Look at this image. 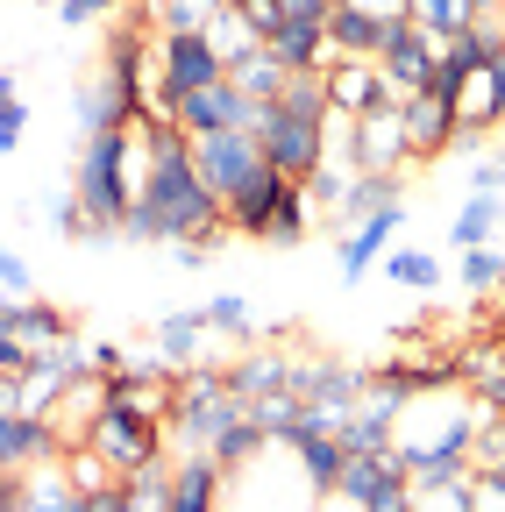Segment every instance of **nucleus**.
<instances>
[{
  "instance_id": "a211bd4d",
  "label": "nucleus",
  "mask_w": 505,
  "mask_h": 512,
  "mask_svg": "<svg viewBox=\"0 0 505 512\" xmlns=\"http://www.w3.org/2000/svg\"><path fill=\"white\" fill-rule=\"evenodd\" d=\"M385 484H406V463H399V448L392 456H342V477H335V498L349 505H370Z\"/></svg>"
},
{
  "instance_id": "58836bf2",
  "label": "nucleus",
  "mask_w": 505,
  "mask_h": 512,
  "mask_svg": "<svg viewBox=\"0 0 505 512\" xmlns=\"http://www.w3.org/2000/svg\"><path fill=\"white\" fill-rule=\"evenodd\" d=\"M470 470H491V477H505V413H484V420H477V441H470Z\"/></svg>"
},
{
  "instance_id": "39448f33",
  "label": "nucleus",
  "mask_w": 505,
  "mask_h": 512,
  "mask_svg": "<svg viewBox=\"0 0 505 512\" xmlns=\"http://www.w3.org/2000/svg\"><path fill=\"white\" fill-rule=\"evenodd\" d=\"M193 171L207 178V192L228 214L257 178H271V157H264V143L249 136V128H221V136H193Z\"/></svg>"
},
{
  "instance_id": "2eb2a0df",
  "label": "nucleus",
  "mask_w": 505,
  "mask_h": 512,
  "mask_svg": "<svg viewBox=\"0 0 505 512\" xmlns=\"http://www.w3.org/2000/svg\"><path fill=\"white\" fill-rule=\"evenodd\" d=\"M221 491H228V470L207 456V448L171 463V512H221Z\"/></svg>"
},
{
  "instance_id": "603ef678",
  "label": "nucleus",
  "mask_w": 505,
  "mask_h": 512,
  "mask_svg": "<svg viewBox=\"0 0 505 512\" xmlns=\"http://www.w3.org/2000/svg\"><path fill=\"white\" fill-rule=\"evenodd\" d=\"M470 178H477V192H498V185H505V157H477Z\"/></svg>"
},
{
  "instance_id": "f3484780",
  "label": "nucleus",
  "mask_w": 505,
  "mask_h": 512,
  "mask_svg": "<svg viewBox=\"0 0 505 512\" xmlns=\"http://www.w3.org/2000/svg\"><path fill=\"white\" fill-rule=\"evenodd\" d=\"M271 50H278L285 72H335V64H342L321 22H285V29L271 36Z\"/></svg>"
},
{
  "instance_id": "09e8293b",
  "label": "nucleus",
  "mask_w": 505,
  "mask_h": 512,
  "mask_svg": "<svg viewBox=\"0 0 505 512\" xmlns=\"http://www.w3.org/2000/svg\"><path fill=\"white\" fill-rule=\"evenodd\" d=\"M363 512H413V477H406V484H385V491H377Z\"/></svg>"
},
{
  "instance_id": "2f4dec72",
  "label": "nucleus",
  "mask_w": 505,
  "mask_h": 512,
  "mask_svg": "<svg viewBox=\"0 0 505 512\" xmlns=\"http://www.w3.org/2000/svg\"><path fill=\"white\" fill-rule=\"evenodd\" d=\"M449 57L463 64V72H484V64H498V57H505V22H470V29L449 43Z\"/></svg>"
},
{
  "instance_id": "4c0bfd02",
  "label": "nucleus",
  "mask_w": 505,
  "mask_h": 512,
  "mask_svg": "<svg viewBox=\"0 0 505 512\" xmlns=\"http://www.w3.org/2000/svg\"><path fill=\"white\" fill-rule=\"evenodd\" d=\"M456 271H463L470 292H498V285H505V249L477 242V249H463V264H456Z\"/></svg>"
},
{
  "instance_id": "423d86ee",
  "label": "nucleus",
  "mask_w": 505,
  "mask_h": 512,
  "mask_svg": "<svg viewBox=\"0 0 505 512\" xmlns=\"http://www.w3.org/2000/svg\"><path fill=\"white\" fill-rule=\"evenodd\" d=\"M86 448H93V456H100L114 477H129V470H143V463H157V456H164V420L129 413V406H100V420H93Z\"/></svg>"
},
{
  "instance_id": "72a5a7b5",
  "label": "nucleus",
  "mask_w": 505,
  "mask_h": 512,
  "mask_svg": "<svg viewBox=\"0 0 505 512\" xmlns=\"http://www.w3.org/2000/svg\"><path fill=\"white\" fill-rule=\"evenodd\" d=\"M299 185H306V207H328V214H335V207L349 200L356 171H349V164H335V157H321V164H313V171H306Z\"/></svg>"
},
{
  "instance_id": "b1692460",
  "label": "nucleus",
  "mask_w": 505,
  "mask_h": 512,
  "mask_svg": "<svg viewBox=\"0 0 505 512\" xmlns=\"http://www.w3.org/2000/svg\"><path fill=\"white\" fill-rule=\"evenodd\" d=\"M406 22H413V29H427L441 50H449V43H456V36L477 22V8H470V0H413V8H406Z\"/></svg>"
},
{
  "instance_id": "ddd939ff",
  "label": "nucleus",
  "mask_w": 505,
  "mask_h": 512,
  "mask_svg": "<svg viewBox=\"0 0 505 512\" xmlns=\"http://www.w3.org/2000/svg\"><path fill=\"white\" fill-rule=\"evenodd\" d=\"M399 121H406V164H434L441 150H456V107H441V100H427V93H413V100H399Z\"/></svg>"
},
{
  "instance_id": "dca6fc26",
  "label": "nucleus",
  "mask_w": 505,
  "mask_h": 512,
  "mask_svg": "<svg viewBox=\"0 0 505 512\" xmlns=\"http://www.w3.org/2000/svg\"><path fill=\"white\" fill-rule=\"evenodd\" d=\"M399 413L406 406H392V399H370L363 392V406L335 427L342 434V448H349V456H392V448H399Z\"/></svg>"
},
{
  "instance_id": "c9c22d12",
  "label": "nucleus",
  "mask_w": 505,
  "mask_h": 512,
  "mask_svg": "<svg viewBox=\"0 0 505 512\" xmlns=\"http://www.w3.org/2000/svg\"><path fill=\"white\" fill-rule=\"evenodd\" d=\"M299 392H271V399H249V420H257L264 427V441H285L292 427H299Z\"/></svg>"
},
{
  "instance_id": "f257e3e1",
  "label": "nucleus",
  "mask_w": 505,
  "mask_h": 512,
  "mask_svg": "<svg viewBox=\"0 0 505 512\" xmlns=\"http://www.w3.org/2000/svg\"><path fill=\"white\" fill-rule=\"evenodd\" d=\"M143 143H150V178L129 207V228L136 242H178V249H214L228 235V214L221 200L207 192V178L193 171V136L164 114H136Z\"/></svg>"
},
{
  "instance_id": "0eeeda50",
  "label": "nucleus",
  "mask_w": 505,
  "mask_h": 512,
  "mask_svg": "<svg viewBox=\"0 0 505 512\" xmlns=\"http://www.w3.org/2000/svg\"><path fill=\"white\" fill-rule=\"evenodd\" d=\"M363 384H370V370L335 363V356H299V363H292V392H299V406L328 413V420H349V413L363 406Z\"/></svg>"
},
{
  "instance_id": "79ce46f5",
  "label": "nucleus",
  "mask_w": 505,
  "mask_h": 512,
  "mask_svg": "<svg viewBox=\"0 0 505 512\" xmlns=\"http://www.w3.org/2000/svg\"><path fill=\"white\" fill-rule=\"evenodd\" d=\"M65 477L79 484V491H100V484H114V470L93 456V448H72V463H65Z\"/></svg>"
},
{
  "instance_id": "c85d7f7f",
  "label": "nucleus",
  "mask_w": 505,
  "mask_h": 512,
  "mask_svg": "<svg viewBox=\"0 0 505 512\" xmlns=\"http://www.w3.org/2000/svg\"><path fill=\"white\" fill-rule=\"evenodd\" d=\"M15 335H22L29 349H50V342H72V320L57 313V306H43V299H22V306H15Z\"/></svg>"
},
{
  "instance_id": "7c9ffc66",
  "label": "nucleus",
  "mask_w": 505,
  "mask_h": 512,
  "mask_svg": "<svg viewBox=\"0 0 505 512\" xmlns=\"http://www.w3.org/2000/svg\"><path fill=\"white\" fill-rule=\"evenodd\" d=\"M306 228H313V207H306V185L292 178L285 192H278V214H271V249H292V242H306Z\"/></svg>"
},
{
  "instance_id": "9d476101",
  "label": "nucleus",
  "mask_w": 505,
  "mask_h": 512,
  "mask_svg": "<svg viewBox=\"0 0 505 512\" xmlns=\"http://www.w3.org/2000/svg\"><path fill=\"white\" fill-rule=\"evenodd\" d=\"M328 100H335L342 121H363L377 107H399V93L385 86V72H377V57H342L328 72Z\"/></svg>"
},
{
  "instance_id": "6ab92c4d",
  "label": "nucleus",
  "mask_w": 505,
  "mask_h": 512,
  "mask_svg": "<svg viewBox=\"0 0 505 512\" xmlns=\"http://www.w3.org/2000/svg\"><path fill=\"white\" fill-rule=\"evenodd\" d=\"M207 320L200 313H157V356L171 363V370H200V356H207Z\"/></svg>"
},
{
  "instance_id": "412c9836",
  "label": "nucleus",
  "mask_w": 505,
  "mask_h": 512,
  "mask_svg": "<svg viewBox=\"0 0 505 512\" xmlns=\"http://www.w3.org/2000/svg\"><path fill=\"white\" fill-rule=\"evenodd\" d=\"M228 392L242 406L271 399V392H292V356H242V363H228Z\"/></svg>"
},
{
  "instance_id": "c03bdc74",
  "label": "nucleus",
  "mask_w": 505,
  "mask_h": 512,
  "mask_svg": "<svg viewBox=\"0 0 505 512\" xmlns=\"http://www.w3.org/2000/svg\"><path fill=\"white\" fill-rule=\"evenodd\" d=\"M57 15H65V29H93L114 15V0H57Z\"/></svg>"
},
{
  "instance_id": "864d4df0",
  "label": "nucleus",
  "mask_w": 505,
  "mask_h": 512,
  "mask_svg": "<svg viewBox=\"0 0 505 512\" xmlns=\"http://www.w3.org/2000/svg\"><path fill=\"white\" fill-rule=\"evenodd\" d=\"M15 100H22V93H15V72H0V114H8Z\"/></svg>"
},
{
  "instance_id": "37998d69",
  "label": "nucleus",
  "mask_w": 505,
  "mask_h": 512,
  "mask_svg": "<svg viewBox=\"0 0 505 512\" xmlns=\"http://www.w3.org/2000/svg\"><path fill=\"white\" fill-rule=\"evenodd\" d=\"M470 512H505V477L470 470Z\"/></svg>"
},
{
  "instance_id": "3c124183",
  "label": "nucleus",
  "mask_w": 505,
  "mask_h": 512,
  "mask_svg": "<svg viewBox=\"0 0 505 512\" xmlns=\"http://www.w3.org/2000/svg\"><path fill=\"white\" fill-rule=\"evenodd\" d=\"M477 399H484V413H505V363L491 377H477Z\"/></svg>"
},
{
  "instance_id": "5701e85b",
  "label": "nucleus",
  "mask_w": 505,
  "mask_h": 512,
  "mask_svg": "<svg viewBox=\"0 0 505 512\" xmlns=\"http://www.w3.org/2000/svg\"><path fill=\"white\" fill-rule=\"evenodd\" d=\"M328 43H335V57H377V43H385V22H370V15H356L349 0H335V15H328Z\"/></svg>"
},
{
  "instance_id": "f03ea898",
  "label": "nucleus",
  "mask_w": 505,
  "mask_h": 512,
  "mask_svg": "<svg viewBox=\"0 0 505 512\" xmlns=\"http://www.w3.org/2000/svg\"><path fill=\"white\" fill-rule=\"evenodd\" d=\"M150 178V143L143 128H100V136L79 143V164H72V207L86 214V235H121L129 228V207Z\"/></svg>"
},
{
  "instance_id": "8fccbe9b",
  "label": "nucleus",
  "mask_w": 505,
  "mask_h": 512,
  "mask_svg": "<svg viewBox=\"0 0 505 512\" xmlns=\"http://www.w3.org/2000/svg\"><path fill=\"white\" fill-rule=\"evenodd\" d=\"M22 128H29V107L15 100L8 114H0V157H8V150H22Z\"/></svg>"
},
{
  "instance_id": "7ed1b4c3",
  "label": "nucleus",
  "mask_w": 505,
  "mask_h": 512,
  "mask_svg": "<svg viewBox=\"0 0 505 512\" xmlns=\"http://www.w3.org/2000/svg\"><path fill=\"white\" fill-rule=\"evenodd\" d=\"M477 406H463L456 392H420L399 413V463L406 477H434V470H470V441H477Z\"/></svg>"
},
{
  "instance_id": "cd10ccee",
  "label": "nucleus",
  "mask_w": 505,
  "mask_h": 512,
  "mask_svg": "<svg viewBox=\"0 0 505 512\" xmlns=\"http://www.w3.org/2000/svg\"><path fill=\"white\" fill-rule=\"evenodd\" d=\"M413 512H470V470L413 477Z\"/></svg>"
},
{
  "instance_id": "9b49d317",
  "label": "nucleus",
  "mask_w": 505,
  "mask_h": 512,
  "mask_svg": "<svg viewBox=\"0 0 505 512\" xmlns=\"http://www.w3.org/2000/svg\"><path fill=\"white\" fill-rule=\"evenodd\" d=\"M171 121L185 128V136H221V128H257V100H242L228 79L221 86H207V93H193V100H178L171 107Z\"/></svg>"
},
{
  "instance_id": "1a4fd4ad",
  "label": "nucleus",
  "mask_w": 505,
  "mask_h": 512,
  "mask_svg": "<svg viewBox=\"0 0 505 512\" xmlns=\"http://www.w3.org/2000/svg\"><path fill=\"white\" fill-rule=\"evenodd\" d=\"M434 57H441V43H434L427 29L392 22V29H385V43H377V72H385V86H392L399 100H413V93L427 86V72H434Z\"/></svg>"
},
{
  "instance_id": "e433bc0d",
  "label": "nucleus",
  "mask_w": 505,
  "mask_h": 512,
  "mask_svg": "<svg viewBox=\"0 0 505 512\" xmlns=\"http://www.w3.org/2000/svg\"><path fill=\"white\" fill-rule=\"evenodd\" d=\"M200 320H207V335H214V342H221V335L242 342V335H249V299H242V292H221V299L200 306Z\"/></svg>"
},
{
  "instance_id": "ea45409f",
  "label": "nucleus",
  "mask_w": 505,
  "mask_h": 512,
  "mask_svg": "<svg viewBox=\"0 0 505 512\" xmlns=\"http://www.w3.org/2000/svg\"><path fill=\"white\" fill-rule=\"evenodd\" d=\"M385 271H392L399 285H413V292H434V285H441V256H427V249H399V256H385Z\"/></svg>"
},
{
  "instance_id": "6e6552de",
  "label": "nucleus",
  "mask_w": 505,
  "mask_h": 512,
  "mask_svg": "<svg viewBox=\"0 0 505 512\" xmlns=\"http://www.w3.org/2000/svg\"><path fill=\"white\" fill-rule=\"evenodd\" d=\"M342 164H349L356 178H399V171H406V121H399V107H377V114L349 121Z\"/></svg>"
},
{
  "instance_id": "49530a36",
  "label": "nucleus",
  "mask_w": 505,
  "mask_h": 512,
  "mask_svg": "<svg viewBox=\"0 0 505 512\" xmlns=\"http://www.w3.org/2000/svg\"><path fill=\"white\" fill-rule=\"evenodd\" d=\"M29 356H36V349H29L22 335H8V328H0V377H8V384H15V377L29 370Z\"/></svg>"
},
{
  "instance_id": "4468645a",
  "label": "nucleus",
  "mask_w": 505,
  "mask_h": 512,
  "mask_svg": "<svg viewBox=\"0 0 505 512\" xmlns=\"http://www.w3.org/2000/svg\"><path fill=\"white\" fill-rule=\"evenodd\" d=\"M399 221H406V200H392V207H377L370 221H356L349 235H342V285H356V278H370V264L385 256V242L399 235Z\"/></svg>"
},
{
  "instance_id": "aec40b11",
  "label": "nucleus",
  "mask_w": 505,
  "mask_h": 512,
  "mask_svg": "<svg viewBox=\"0 0 505 512\" xmlns=\"http://www.w3.org/2000/svg\"><path fill=\"white\" fill-rule=\"evenodd\" d=\"M285 185H292V178H278V171L249 185L242 200L228 207V235H242V242H264V235H271V214H278V192H285Z\"/></svg>"
},
{
  "instance_id": "4d7b16f0",
  "label": "nucleus",
  "mask_w": 505,
  "mask_h": 512,
  "mask_svg": "<svg viewBox=\"0 0 505 512\" xmlns=\"http://www.w3.org/2000/svg\"><path fill=\"white\" fill-rule=\"evenodd\" d=\"M43 8H57V0H43Z\"/></svg>"
},
{
  "instance_id": "f704fd0d",
  "label": "nucleus",
  "mask_w": 505,
  "mask_h": 512,
  "mask_svg": "<svg viewBox=\"0 0 505 512\" xmlns=\"http://www.w3.org/2000/svg\"><path fill=\"white\" fill-rule=\"evenodd\" d=\"M207 43H214V57H221L228 72H235V64H242L249 50H257V29H249V22H242L235 8H221V15L207 22Z\"/></svg>"
},
{
  "instance_id": "6e6d98bb",
  "label": "nucleus",
  "mask_w": 505,
  "mask_h": 512,
  "mask_svg": "<svg viewBox=\"0 0 505 512\" xmlns=\"http://www.w3.org/2000/svg\"><path fill=\"white\" fill-rule=\"evenodd\" d=\"M221 8H235V15H242V8H249V0H221Z\"/></svg>"
},
{
  "instance_id": "a18cd8bd",
  "label": "nucleus",
  "mask_w": 505,
  "mask_h": 512,
  "mask_svg": "<svg viewBox=\"0 0 505 512\" xmlns=\"http://www.w3.org/2000/svg\"><path fill=\"white\" fill-rule=\"evenodd\" d=\"M242 22L257 29V43H271V36L285 29V15H278V0H249V8H242Z\"/></svg>"
},
{
  "instance_id": "13d9d810",
  "label": "nucleus",
  "mask_w": 505,
  "mask_h": 512,
  "mask_svg": "<svg viewBox=\"0 0 505 512\" xmlns=\"http://www.w3.org/2000/svg\"><path fill=\"white\" fill-rule=\"evenodd\" d=\"M0 299H15V292H0Z\"/></svg>"
},
{
  "instance_id": "a878e982",
  "label": "nucleus",
  "mask_w": 505,
  "mask_h": 512,
  "mask_svg": "<svg viewBox=\"0 0 505 512\" xmlns=\"http://www.w3.org/2000/svg\"><path fill=\"white\" fill-rule=\"evenodd\" d=\"M121 512H171V463H143L121 477Z\"/></svg>"
},
{
  "instance_id": "20e7f679",
  "label": "nucleus",
  "mask_w": 505,
  "mask_h": 512,
  "mask_svg": "<svg viewBox=\"0 0 505 512\" xmlns=\"http://www.w3.org/2000/svg\"><path fill=\"white\" fill-rule=\"evenodd\" d=\"M242 413V399L228 392V370H185L178 377V399H171V420H164V434H171V448L178 456H193V448H207L228 420Z\"/></svg>"
},
{
  "instance_id": "5fc2aeb1",
  "label": "nucleus",
  "mask_w": 505,
  "mask_h": 512,
  "mask_svg": "<svg viewBox=\"0 0 505 512\" xmlns=\"http://www.w3.org/2000/svg\"><path fill=\"white\" fill-rule=\"evenodd\" d=\"M470 8H477V22H498V15H505V0H470Z\"/></svg>"
},
{
  "instance_id": "a19ab883",
  "label": "nucleus",
  "mask_w": 505,
  "mask_h": 512,
  "mask_svg": "<svg viewBox=\"0 0 505 512\" xmlns=\"http://www.w3.org/2000/svg\"><path fill=\"white\" fill-rule=\"evenodd\" d=\"M463 86H470V72H463V64H456L449 50H441V57H434V72H427V86H420V93H427V100H441V107H456V100H463Z\"/></svg>"
},
{
  "instance_id": "4be33fe9",
  "label": "nucleus",
  "mask_w": 505,
  "mask_h": 512,
  "mask_svg": "<svg viewBox=\"0 0 505 512\" xmlns=\"http://www.w3.org/2000/svg\"><path fill=\"white\" fill-rule=\"evenodd\" d=\"M285 79H292V72L278 64V50H271V43H257V50H249L235 72H228V86H235L242 100H257V107H271V100L285 93Z\"/></svg>"
},
{
  "instance_id": "c756f323",
  "label": "nucleus",
  "mask_w": 505,
  "mask_h": 512,
  "mask_svg": "<svg viewBox=\"0 0 505 512\" xmlns=\"http://www.w3.org/2000/svg\"><path fill=\"white\" fill-rule=\"evenodd\" d=\"M392 200H399V178H356V185H349V200L335 207V228L349 235L356 221H370L377 207H392Z\"/></svg>"
},
{
  "instance_id": "bb28decb",
  "label": "nucleus",
  "mask_w": 505,
  "mask_h": 512,
  "mask_svg": "<svg viewBox=\"0 0 505 512\" xmlns=\"http://www.w3.org/2000/svg\"><path fill=\"white\" fill-rule=\"evenodd\" d=\"M214 15H221V0H150V29L157 36H207Z\"/></svg>"
},
{
  "instance_id": "393cba45",
  "label": "nucleus",
  "mask_w": 505,
  "mask_h": 512,
  "mask_svg": "<svg viewBox=\"0 0 505 512\" xmlns=\"http://www.w3.org/2000/svg\"><path fill=\"white\" fill-rule=\"evenodd\" d=\"M207 456H214L221 470H242V463H257V456H264V427L249 420V406H242V413H235L214 441H207Z\"/></svg>"
},
{
  "instance_id": "f8f14e48",
  "label": "nucleus",
  "mask_w": 505,
  "mask_h": 512,
  "mask_svg": "<svg viewBox=\"0 0 505 512\" xmlns=\"http://www.w3.org/2000/svg\"><path fill=\"white\" fill-rule=\"evenodd\" d=\"M57 448H65V434H57L50 420H36V413H0V470L8 477H22V470H36V463H57Z\"/></svg>"
},
{
  "instance_id": "473e14b6",
  "label": "nucleus",
  "mask_w": 505,
  "mask_h": 512,
  "mask_svg": "<svg viewBox=\"0 0 505 512\" xmlns=\"http://www.w3.org/2000/svg\"><path fill=\"white\" fill-rule=\"evenodd\" d=\"M505 221V200H491V192H477V200H463V214L449 221V242L456 249H477V242H491V228Z\"/></svg>"
},
{
  "instance_id": "de8ad7c7",
  "label": "nucleus",
  "mask_w": 505,
  "mask_h": 512,
  "mask_svg": "<svg viewBox=\"0 0 505 512\" xmlns=\"http://www.w3.org/2000/svg\"><path fill=\"white\" fill-rule=\"evenodd\" d=\"M349 8H356V15H370V22H385V29H392V22H406V8H413V0H349Z\"/></svg>"
}]
</instances>
